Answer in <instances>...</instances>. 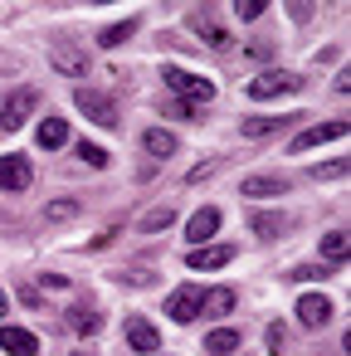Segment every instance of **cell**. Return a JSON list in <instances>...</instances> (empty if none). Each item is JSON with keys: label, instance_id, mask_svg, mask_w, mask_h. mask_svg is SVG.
<instances>
[{"label": "cell", "instance_id": "4dcf8cb0", "mask_svg": "<svg viewBox=\"0 0 351 356\" xmlns=\"http://www.w3.org/2000/svg\"><path fill=\"white\" fill-rule=\"evenodd\" d=\"M327 268L322 264H312V268H293V283H312V278H322Z\"/></svg>", "mask_w": 351, "mask_h": 356}, {"label": "cell", "instance_id": "277c9868", "mask_svg": "<svg viewBox=\"0 0 351 356\" xmlns=\"http://www.w3.org/2000/svg\"><path fill=\"white\" fill-rule=\"evenodd\" d=\"M35 108H40V93L35 88H15L6 103H0V132H20L35 118Z\"/></svg>", "mask_w": 351, "mask_h": 356}, {"label": "cell", "instance_id": "836d02e7", "mask_svg": "<svg viewBox=\"0 0 351 356\" xmlns=\"http://www.w3.org/2000/svg\"><path fill=\"white\" fill-rule=\"evenodd\" d=\"M79 356H93V351H79Z\"/></svg>", "mask_w": 351, "mask_h": 356}, {"label": "cell", "instance_id": "7402d4cb", "mask_svg": "<svg viewBox=\"0 0 351 356\" xmlns=\"http://www.w3.org/2000/svg\"><path fill=\"white\" fill-rule=\"evenodd\" d=\"M278 127H293L288 118H244V137H268V132H278Z\"/></svg>", "mask_w": 351, "mask_h": 356}, {"label": "cell", "instance_id": "484cf974", "mask_svg": "<svg viewBox=\"0 0 351 356\" xmlns=\"http://www.w3.org/2000/svg\"><path fill=\"white\" fill-rule=\"evenodd\" d=\"M74 152H79V161H83V166H108V152H103V147H93V142H79Z\"/></svg>", "mask_w": 351, "mask_h": 356}, {"label": "cell", "instance_id": "ffe728a7", "mask_svg": "<svg viewBox=\"0 0 351 356\" xmlns=\"http://www.w3.org/2000/svg\"><path fill=\"white\" fill-rule=\"evenodd\" d=\"M288 225H293L288 215H263V210L254 215V234L259 239H278V234H288Z\"/></svg>", "mask_w": 351, "mask_h": 356}, {"label": "cell", "instance_id": "5bb4252c", "mask_svg": "<svg viewBox=\"0 0 351 356\" xmlns=\"http://www.w3.org/2000/svg\"><path fill=\"white\" fill-rule=\"evenodd\" d=\"M142 152L156 156V161H166V156H176V137H171L166 127H147V132H142Z\"/></svg>", "mask_w": 351, "mask_h": 356}, {"label": "cell", "instance_id": "2e32d148", "mask_svg": "<svg viewBox=\"0 0 351 356\" xmlns=\"http://www.w3.org/2000/svg\"><path fill=\"white\" fill-rule=\"evenodd\" d=\"M49 59H54V69H59V74H74V79H83V74H88V54H79V49H64V44H59Z\"/></svg>", "mask_w": 351, "mask_h": 356}, {"label": "cell", "instance_id": "3957f363", "mask_svg": "<svg viewBox=\"0 0 351 356\" xmlns=\"http://www.w3.org/2000/svg\"><path fill=\"white\" fill-rule=\"evenodd\" d=\"M74 108L93 122V127H117V103L98 88H74Z\"/></svg>", "mask_w": 351, "mask_h": 356}, {"label": "cell", "instance_id": "d4e9b609", "mask_svg": "<svg viewBox=\"0 0 351 356\" xmlns=\"http://www.w3.org/2000/svg\"><path fill=\"white\" fill-rule=\"evenodd\" d=\"M171 220H176V215H171V210L161 205V210H147V215L137 220V229H142V234H156V229H166Z\"/></svg>", "mask_w": 351, "mask_h": 356}, {"label": "cell", "instance_id": "83f0119b", "mask_svg": "<svg viewBox=\"0 0 351 356\" xmlns=\"http://www.w3.org/2000/svg\"><path fill=\"white\" fill-rule=\"evenodd\" d=\"M263 10H268V0H234V15L239 20H259Z\"/></svg>", "mask_w": 351, "mask_h": 356}, {"label": "cell", "instance_id": "603a6c76", "mask_svg": "<svg viewBox=\"0 0 351 356\" xmlns=\"http://www.w3.org/2000/svg\"><path fill=\"white\" fill-rule=\"evenodd\" d=\"M346 254H351V244H346V234H341V229L322 234V259H327V264H341Z\"/></svg>", "mask_w": 351, "mask_h": 356}, {"label": "cell", "instance_id": "4fadbf2b", "mask_svg": "<svg viewBox=\"0 0 351 356\" xmlns=\"http://www.w3.org/2000/svg\"><path fill=\"white\" fill-rule=\"evenodd\" d=\"M190 30H195V35H200V40L210 44V49H229V35L220 30V20H215V15L195 10V15H190Z\"/></svg>", "mask_w": 351, "mask_h": 356}, {"label": "cell", "instance_id": "8992f818", "mask_svg": "<svg viewBox=\"0 0 351 356\" xmlns=\"http://www.w3.org/2000/svg\"><path fill=\"white\" fill-rule=\"evenodd\" d=\"M220 220H225V215H220L215 205H205V210H195V215H190V225H186V244H190V249H200V244H210V239H215V229H220Z\"/></svg>", "mask_w": 351, "mask_h": 356}, {"label": "cell", "instance_id": "ba28073f", "mask_svg": "<svg viewBox=\"0 0 351 356\" xmlns=\"http://www.w3.org/2000/svg\"><path fill=\"white\" fill-rule=\"evenodd\" d=\"M234 259V244H200V249H190L186 254V264L195 268V273H210V268H225Z\"/></svg>", "mask_w": 351, "mask_h": 356}, {"label": "cell", "instance_id": "7a4b0ae2", "mask_svg": "<svg viewBox=\"0 0 351 356\" xmlns=\"http://www.w3.org/2000/svg\"><path fill=\"white\" fill-rule=\"evenodd\" d=\"M297 88H307L293 69H268V74H259L254 83H249V98H259V103H268V98H288V93H297Z\"/></svg>", "mask_w": 351, "mask_h": 356}, {"label": "cell", "instance_id": "e0dca14e", "mask_svg": "<svg viewBox=\"0 0 351 356\" xmlns=\"http://www.w3.org/2000/svg\"><path fill=\"white\" fill-rule=\"evenodd\" d=\"M229 312H234V288H215V293H205L200 317H229Z\"/></svg>", "mask_w": 351, "mask_h": 356}, {"label": "cell", "instance_id": "52a82bcc", "mask_svg": "<svg viewBox=\"0 0 351 356\" xmlns=\"http://www.w3.org/2000/svg\"><path fill=\"white\" fill-rule=\"evenodd\" d=\"M341 137H346V122H322V127L297 132V137L288 142V152H312V147H322V142H341Z\"/></svg>", "mask_w": 351, "mask_h": 356}, {"label": "cell", "instance_id": "8fae6325", "mask_svg": "<svg viewBox=\"0 0 351 356\" xmlns=\"http://www.w3.org/2000/svg\"><path fill=\"white\" fill-rule=\"evenodd\" d=\"M0 351H10V356H40V337L25 332V327H0Z\"/></svg>", "mask_w": 351, "mask_h": 356}, {"label": "cell", "instance_id": "cb8c5ba5", "mask_svg": "<svg viewBox=\"0 0 351 356\" xmlns=\"http://www.w3.org/2000/svg\"><path fill=\"white\" fill-rule=\"evenodd\" d=\"M132 35H137V20H122V25H108V30L98 35V44H103V49H113V44H127Z\"/></svg>", "mask_w": 351, "mask_h": 356}, {"label": "cell", "instance_id": "f546056e", "mask_svg": "<svg viewBox=\"0 0 351 356\" xmlns=\"http://www.w3.org/2000/svg\"><path fill=\"white\" fill-rule=\"evenodd\" d=\"M44 215H49V220H74V215H79V200H49Z\"/></svg>", "mask_w": 351, "mask_h": 356}, {"label": "cell", "instance_id": "9c48e42d", "mask_svg": "<svg viewBox=\"0 0 351 356\" xmlns=\"http://www.w3.org/2000/svg\"><path fill=\"white\" fill-rule=\"evenodd\" d=\"M35 181V166L25 156H0V191H25Z\"/></svg>", "mask_w": 351, "mask_h": 356}, {"label": "cell", "instance_id": "9a60e30c", "mask_svg": "<svg viewBox=\"0 0 351 356\" xmlns=\"http://www.w3.org/2000/svg\"><path fill=\"white\" fill-rule=\"evenodd\" d=\"M35 137H40V147H44V152H59V147L69 142V122H64V118H44Z\"/></svg>", "mask_w": 351, "mask_h": 356}, {"label": "cell", "instance_id": "f1b7e54d", "mask_svg": "<svg viewBox=\"0 0 351 356\" xmlns=\"http://www.w3.org/2000/svg\"><path fill=\"white\" fill-rule=\"evenodd\" d=\"M312 176H317V181H336V176H346V161H341V156H332V161H322Z\"/></svg>", "mask_w": 351, "mask_h": 356}, {"label": "cell", "instance_id": "44dd1931", "mask_svg": "<svg viewBox=\"0 0 351 356\" xmlns=\"http://www.w3.org/2000/svg\"><path fill=\"white\" fill-rule=\"evenodd\" d=\"M69 327H74L79 337H93V332L103 327V317H98V307H74V312H69Z\"/></svg>", "mask_w": 351, "mask_h": 356}, {"label": "cell", "instance_id": "4316f807", "mask_svg": "<svg viewBox=\"0 0 351 356\" xmlns=\"http://www.w3.org/2000/svg\"><path fill=\"white\" fill-rule=\"evenodd\" d=\"M288 15H293V25H307L317 15V0H288Z\"/></svg>", "mask_w": 351, "mask_h": 356}, {"label": "cell", "instance_id": "7c38bea8", "mask_svg": "<svg viewBox=\"0 0 351 356\" xmlns=\"http://www.w3.org/2000/svg\"><path fill=\"white\" fill-rule=\"evenodd\" d=\"M127 341H132V351H142V356H152L156 346H161V332L147 322V317H127Z\"/></svg>", "mask_w": 351, "mask_h": 356}, {"label": "cell", "instance_id": "d6a6232c", "mask_svg": "<svg viewBox=\"0 0 351 356\" xmlns=\"http://www.w3.org/2000/svg\"><path fill=\"white\" fill-rule=\"evenodd\" d=\"M98 6H113V0H98Z\"/></svg>", "mask_w": 351, "mask_h": 356}, {"label": "cell", "instance_id": "30bf717a", "mask_svg": "<svg viewBox=\"0 0 351 356\" xmlns=\"http://www.w3.org/2000/svg\"><path fill=\"white\" fill-rule=\"evenodd\" d=\"M297 322H302V327H327V322H332V302H327L322 293H302V298H297Z\"/></svg>", "mask_w": 351, "mask_h": 356}, {"label": "cell", "instance_id": "6da1fadb", "mask_svg": "<svg viewBox=\"0 0 351 356\" xmlns=\"http://www.w3.org/2000/svg\"><path fill=\"white\" fill-rule=\"evenodd\" d=\"M161 79H166V83H171V88H176V93L186 98V103H195V108L215 98V83H210L205 74H186V69H176V64H166V69H161Z\"/></svg>", "mask_w": 351, "mask_h": 356}, {"label": "cell", "instance_id": "d6986e66", "mask_svg": "<svg viewBox=\"0 0 351 356\" xmlns=\"http://www.w3.org/2000/svg\"><path fill=\"white\" fill-rule=\"evenodd\" d=\"M283 191H288L283 176H249V181H244V195H254V200H263V195H283Z\"/></svg>", "mask_w": 351, "mask_h": 356}, {"label": "cell", "instance_id": "5b68a950", "mask_svg": "<svg viewBox=\"0 0 351 356\" xmlns=\"http://www.w3.org/2000/svg\"><path fill=\"white\" fill-rule=\"evenodd\" d=\"M200 302H205V288H200V283H186V288H176V293L166 298V317L195 322V317H200Z\"/></svg>", "mask_w": 351, "mask_h": 356}, {"label": "cell", "instance_id": "1f68e13d", "mask_svg": "<svg viewBox=\"0 0 351 356\" xmlns=\"http://www.w3.org/2000/svg\"><path fill=\"white\" fill-rule=\"evenodd\" d=\"M10 312V298H6V288H0V317H6Z\"/></svg>", "mask_w": 351, "mask_h": 356}, {"label": "cell", "instance_id": "ac0fdd59", "mask_svg": "<svg viewBox=\"0 0 351 356\" xmlns=\"http://www.w3.org/2000/svg\"><path fill=\"white\" fill-rule=\"evenodd\" d=\"M205 351H210V356H234V351H239V332H234V327H215V332L205 337Z\"/></svg>", "mask_w": 351, "mask_h": 356}]
</instances>
